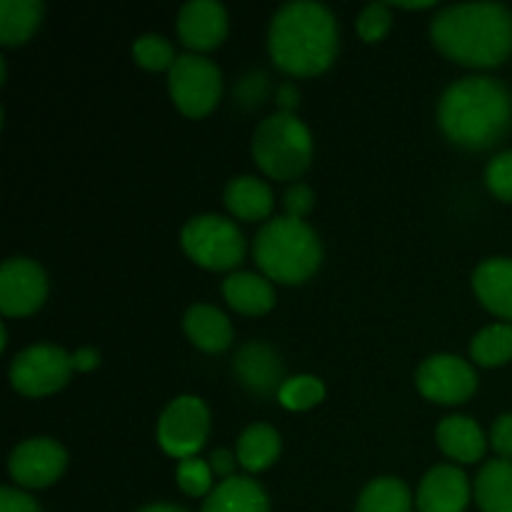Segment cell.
<instances>
[{"label": "cell", "mask_w": 512, "mask_h": 512, "mask_svg": "<svg viewBox=\"0 0 512 512\" xmlns=\"http://www.w3.org/2000/svg\"><path fill=\"white\" fill-rule=\"evenodd\" d=\"M438 123L463 148H490L512 123L510 90L490 75H465L440 95Z\"/></svg>", "instance_id": "obj_1"}, {"label": "cell", "mask_w": 512, "mask_h": 512, "mask_svg": "<svg viewBox=\"0 0 512 512\" xmlns=\"http://www.w3.org/2000/svg\"><path fill=\"white\" fill-rule=\"evenodd\" d=\"M430 35L448 58L490 68L512 53V10L493 0L448 5L435 13Z\"/></svg>", "instance_id": "obj_2"}, {"label": "cell", "mask_w": 512, "mask_h": 512, "mask_svg": "<svg viewBox=\"0 0 512 512\" xmlns=\"http://www.w3.org/2000/svg\"><path fill=\"white\" fill-rule=\"evenodd\" d=\"M270 55L290 75H315L338 53V23L318 0H290L270 20Z\"/></svg>", "instance_id": "obj_3"}, {"label": "cell", "mask_w": 512, "mask_h": 512, "mask_svg": "<svg viewBox=\"0 0 512 512\" xmlns=\"http://www.w3.org/2000/svg\"><path fill=\"white\" fill-rule=\"evenodd\" d=\"M253 255L268 278L280 283H303L320 268L323 245L305 220L283 215L268 220L258 230Z\"/></svg>", "instance_id": "obj_4"}, {"label": "cell", "mask_w": 512, "mask_h": 512, "mask_svg": "<svg viewBox=\"0 0 512 512\" xmlns=\"http://www.w3.org/2000/svg\"><path fill=\"white\" fill-rule=\"evenodd\" d=\"M255 163L278 180H293L313 158V135L293 113L268 115L253 135Z\"/></svg>", "instance_id": "obj_5"}, {"label": "cell", "mask_w": 512, "mask_h": 512, "mask_svg": "<svg viewBox=\"0 0 512 512\" xmlns=\"http://www.w3.org/2000/svg\"><path fill=\"white\" fill-rule=\"evenodd\" d=\"M180 243L195 263L213 270L233 268L245 255V238L238 225L215 213L190 218L180 233Z\"/></svg>", "instance_id": "obj_6"}, {"label": "cell", "mask_w": 512, "mask_h": 512, "mask_svg": "<svg viewBox=\"0 0 512 512\" xmlns=\"http://www.w3.org/2000/svg\"><path fill=\"white\" fill-rule=\"evenodd\" d=\"M170 95L185 115H205L220 100L223 73L200 53H183L170 65Z\"/></svg>", "instance_id": "obj_7"}, {"label": "cell", "mask_w": 512, "mask_h": 512, "mask_svg": "<svg viewBox=\"0 0 512 512\" xmlns=\"http://www.w3.org/2000/svg\"><path fill=\"white\" fill-rule=\"evenodd\" d=\"M73 370V355L60 345L38 343L15 355L10 363V383L18 393L40 398L63 388Z\"/></svg>", "instance_id": "obj_8"}, {"label": "cell", "mask_w": 512, "mask_h": 512, "mask_svg": "<svg viewBox=\"0 0 512 512\" xmlns=\"http://www.w3.org/2000/svg\"><path fill=\"white\" fill-rule=\"evenodd\" d=\"M210 430L208 405L198 395H180L170 400L158 420V443L173 458H195Z\"/></svg>", "instance_id": "obj_9"}, {"label": "cell", "mask_w": 512, "mask_h": 512, "mask_svg": "<svg viewBox=\"0 0 512 512\" xmlns=\"http://www.w3.org/2000/svg\"><path fill=\"white\" fill-rule=\"evenodd\" d=\"M418 390L435 403H463L478 388L473 365L450 353L430 355L415 370Z\"/></svg>", "instance_id": "obj_10"}, {"label": "cell", "mask_w": 512, "mask_h": 512, "mask_svg": "<svg viewBox=\"0 0 512 512\" xmlns=\"http://www.w3.org/2000/svg\"><path fill=\"white\" fill-rule=\"evenodd\" d=\"M48 275L35 260L8 258L0 268V310L5 315H28L43 305Z\"/></svg>", "instance_id": "obj_11"}, {"label": "cell", "mask_w": 512, "mask_h": 512, "mask_svg": "<svg viewBox=\"0 0 512 512\" xmlns=\"http://www.w3.org/2000/svg\"><path fill=\"white\" fill-rule=\"evenodd\" d=\"M68 453L53 438H30L15 445L8 458V470L15 483L25 488H45L63 475Z\"/></svg>", "instance_id": "obj_12"}, {"label": "cell", "mask_w": 512, "mask_h": 512, "mask_svg": "<svg viewBox=\"0 0 512 512\" xmlns=\"http://www.w3.org/2000/svg\"><path fill=\"white\" fill-rule=\"evenodd\" d=\"M470 500L468 475L458 465H435L418 488V512H463Z\"/></svg>", "instance_id": "obj_13"}, {"label": "cell", "mask_w": 512, "mask_h": 512, "mask_svg": "<svg viewBox=\"0 0 512 512\" xmlns=\"http://www.w3.org/2000/svg\"><path fill=\"white\" fill-rule=\"evenodd\" d=\"M225 33H228V10L218 0H188L178 10V35L190 48H215Z\"/></svg>", "instance_id": "obj_14"}, {"label": "cell", "mask_w": 512, "mask_h": 512, "mask_svg": "<svg viewBox=\"0 0 512 512\" xmlns=\"http://www.w3.org/2000/svg\"><path fill=\"white\" fill-rule=\"evenodd\" d=\"M473 288L490 313L512 323V258H488L475 268Z\"/></svg>", "instance_id": "obj_15"}, {"label": "cell", "mask_w": 512, "mask_h": 512, "mask_svg": "<svg viewBox=\"0 0 512 512\" xmlns=\"http://www.w3.org/2000/svg\"><path fill=\"white\" fill-rule=\"evenodd\" d=\"M235 373L255 393H273L283 388V363L273 348L263 343H248L235 355Z\"/></svg>", "instance_id": "obj_16"}, {"label": "cell", "mask_w": 512, "mask_h": 512, "mask_svg": "<svg viewBox=\"0 0 512 512\" xmlns=\"http://www.w3.org/2000/svg\"><path fill=\"white\" fill-rule=\"evenodd\" d=\"M435 440L448 458L460 463H475L485 455V433L478 420L468 415H448L435 428Z\"/></svg>", "instance_id": "obj_17"}, {"label": "cell", "mask_w": 512, "mask_h": 512, "mask_svg": "<svg viewBox=\"0 0 512 512\" xmlns=\"http://www.w3.org/2000/svg\"><path fill=\"white\" fill-rule=\"evenodd\" d=\"M203 512H270V503L260 483L248 475H233L210 490Z\"/></svg>", "instance_id": "obj_18"}, {"label": "cell", "mask_w": 512, "mask_h": 512, "mask_svg": "<svg viewBox=\"0 0 512 512\" xmlns=\"http://www.w3.org/2000/svg\"><path fill=\"white\" fill-rule=\"evenodd\" d=\"M185 333L205 353H220L233 343V325L228 315L215 305H190L183 318Z\"/></svg>", "instance_id": "obj_19"}, {"label": "cell", "mask_w": 512, "mask_h": 512, "mask_svg": "<svg viewBox=\"0 0 512 512\" xmlns=\"http://www.w3.org/2000/svg\"><path fill=\"white\" fill-rule=\"evenodd\" d=\"M223 295L235 310L245 315H263L275 303L273 285L263 275L248 273V270L228 275L223 280Z\"/></svg>", "instance_id": "obj_20"}, {"label": "cell", "mask_w": 512, "mask_h": 512, "mask_svg": "<svg viewBox=\"0 0 512 512\" xmlns=\"http://www.w3.org/2000/svg\"><path fill=\"white\" fill-rule=\"evenodd\" d=\"M225 205L243 220H263L273 210V190L255 175H238L225 185Z\"/></svg>", "instance_id": "obj_21"}, {"label": "cell", "mask_w": 512, "mask_h": 512, "mask_svg": "<svg viewBox=\"0 0 512 512\" xmlns=\"http://www.w3.org/2000/svg\"><path fill=\"white\" fill-rule=\"evenodd\" d=\"M475 500L483 512H512V460H488L480 468Z\"/></svg>", "instance_id": "obj_22"}, {"label": "cell", "mask_w": 512, "mask_h": 512, "mask_svg": "<svg viewBox=\"0 0 512 512\" xmlns=\"http://www.w3.org/2000/svg\"><path fill=\"white\" fill-rule=\"evenodd\" d=\"M238 463L250 473L270 468L280 455V435L273 425L253 423L238 438Z\"/></svg>", "instance_id": "obj_23"}, {"label": "cell", "mask_w": 512, "mask_h": 512, "mask_svg": "<svg viewBox=\"0 0 512 512\" xmlns=\"http://www.w3.org/2000/svg\"><path fill=\"white\" fill-rule=\"evenodd\" d=\"M413 498H410L408 485L393 475L370 480L360 493L355 512H410Z\"/></svg>", "instance_id": "obj_24"}, {"label": "cell", "mask_w": 512, "mask_h": 512, "mask_svg": "<svg viewBox=\"0 0 512 512\" xmlns=\"http://www.w3.org/2000/svg\"><path fill=\"white\" fill-rule=\"evenodd\" d=\"M43 18L40 0H0V40L5 45L23 43Z\"/></svg>", "instance_id": "obj_25"}, {"label": "cell", "mask_w": 512, "mask_h": 512, "mask_svg": "<svg viewBox=\"0 0 512 512\" xmlns=\"http://www.w3.org/2000/svg\"><path fill=\"white\" fill-rule=\"evenodd\" d=\"M470 355L480 365H503L512 360V323H495L480 330L470 343Z\"/></svg>", "instance_id": "obj_26"}, {"label": "cell", "mask_w": 512, "mask_h": 512, "mask_svg": "<svg viewBox=\"0 0 512 512\" xmlns=\"http://www.w3.org/2000/svg\"><path fill=\"white\" fill-rule=\"evenodd\" d=\"M323 398L325 385L315 375H295V378L285 380L283 388L278 390L280 405H285L288 410H308L318 405Z\"/></svg>", "instance_id": "obj_27"}, {"label": "cell", "mask_w": 512, "mask_h": 512, "mask_svg": "<svg viewBox=\"0 0 512 512\" xmlns=\"http://www.w3.org/2000/svg\"><path fill=\"white\" fill-rule=\"evenodd\" d=\"M133 55L140 65H145L150 70L170 68L175 63V58H178L173 43L160 33L138 35L133 43Z\"/></svg>", "instance_id": "obj_28"}, {"label": "cell", "mask_w": 512, "mask_h": 512, "mask_svg": "<svg viewBox=\"0 0 512 512\" xmlns=\"http://www.w3.org/2000/svg\"><path fill=\"white\" fill-rule=\"evenodd\" d=\"M175 478H178V485L193 498H200V495H210V485H213V468H210L205 460L200 458H185L178 463V470H175Z\"/></svg>", "instance_id": "obj_29"}, {"label": "cell", "mask_w": 512, "mask_h": 512, "mask_svg": "<svg viewBox=\"0 0 512 512\" xmlns=\"http://www.w3.org/2000/svg\"><path fill=\"white\" fill-rule=\"evenodd\" d=\"M390 23H393V13H390L388 3H368L358 15V33L360 38L375 43L388 33Z\"/></svg>", "instance_id": "obj_30"}, {"label": "cell", "mask_w": 512, "mask_h": 512, "mask_svg": "<svg viewBox=\"0 0 512 512\" xmlns=\"http://www.w3.org/2000/svg\"><path fill=\"white\" fill-rule=\"evenodd\" d=\"M485 183L500 200L512 203V150L495 155L485 168Z\"/></svg>", "instance_id": "obj_31"}, {"label": "cell", "mask_w": 512, "mask_h": 512, "mask_svg": "<svg viewBox=\"0 0 512 512\" xmlns=\"http://www.w3.org/2000/svg\"><path fill=\"white\" fill-rule=\"evenodd\" d=\"M313 203H315V195L305 183L290 185L288 193H285V210H288L290 218L303 220L305 215L313 210Z\"/></svg>", "instance_id": "obj_32"}, {"label": "cell", "mask_w": 512, "mask_h": 512, "mask_svg": "<svg viewBox=\"0 0 512 512\" xmlns=\"http://www.w3.org/2000/svg\"><path fill=\"white\" fill-rule=\"evenodd\" d=\"M490 443H493L495 453H498L500 458H512V413L495 418L493 428H490Z\"/></svg>", "instance_id": "obj_33"}, {"label": "cell", "mask_w": 512, "mask_h": 512, "mask_svg": "<svg viewBox=\"0 0 512 512\" xmlns=\"http://www.w3.org/2000/svg\"><path fill=\"white\" fill-rule=\"evenodd\" d=\"M0 512H43L35 498L18 488H0Z\"/></svg>", "instance_id": "obj_34"}, {"label": "cell", "mask_w": 512, "mask_h": 512, "mask_svg": "<svg viewBox=\"0 0 512 512\" xmlns=\"http://www.w3.org/2000/svg\"><path fill=\"white\" fill-rule=\"evenodd\" d=\"M238 465V455H233L230 450H215L210 455V468H213L215 475H220L223 480L233 478V470Z\"/></svg>", "instance_id": "obj_35"}, {"label": "cell", "mask_w": 512, "mask_h": 512, "mask_svg": "<svg viewBox=\"0 0 512 512\" xmlns=\"http://www.w3.org/2000/svg\"><path fill=\"white\" fill-rule=\"evenodd\" d=\"M100 355L95 348H80L78 353H73V368L75 370H93L98 368Z\"/></svg>", "instance_id": "obj_36"}, {"label": "cell", "mask_w": 512, "mask_h": 512, "mask_svg": "<svg viewBox=\"0 0 512 512\" xmlns=\"http://www.w3.org/2000/svg\"><path fill=\"white\" fill-rule=\"evenodd\" d=\"M295 100H298V90H295L293 85H283L278 93V103L283 105V113H293Z\"/></svg>", "instance_id": "obj_37"}, {"label": "cell", "mask_w": 512, "mask_h": 512, "mask_svg": "<svg viewBox=\"0 0 512 512\" xmlns=\"http://www.w3.org/2000/svg\"><path fill=\"white\" fill-rule=\"evenodd\" d=\"M138 512H188V510L178 508V505H168V503H155V505H145V508H140Z\"/></svg>", "instance_id": "obj_38"}, {"label": "cell", "mask_w": 512, "mask_h": 512, "mask_svg": "<svg viewBox=\"0 0 512 512\" xmlns=\"http://www.w3.org/2000/svg\"><path fill=\"white\" fill-rule=\"evenodd\" d=\"M395 5H400V8H433V0H415V3H408V0H395Z\"/></svg>", "instance_id": "obj_39"}]
</instances>
